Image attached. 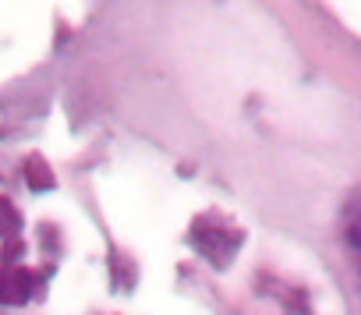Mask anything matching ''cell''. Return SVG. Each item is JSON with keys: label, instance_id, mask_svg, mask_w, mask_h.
<instances>
[{"label": "cell", "instance_id": "obj_1", "mask_svg": "<svg viewBox=\"0 0 361 315\" xmlns=\"http://www.w3.org/2000/svg\"><path fill=\"white\" fill-rule=\"evenodd\" d=\"M350 237H354V245H361V213H357L354 223H350Z\"/></svg>", "mask_w": 361, "mask_h": 315}]
</instances>
